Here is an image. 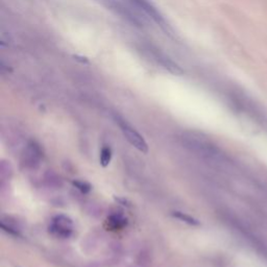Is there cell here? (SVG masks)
<instances>
[{
  "mask_svg": "<svg viewBox=\"0 0 267 267\" xmlns=\"http://www.w3.org/2000/svg\"><path fill=\"white\" fill-rule=\"evenodd\" d=\"M50 232L59 238H69L74 232V223L66 215H57L52 220Z\"/></svg>",
  "mask_w": 267,
  "mask_h": 267,
  "instance_id": "cell-1",
  "label": "cell"
},
{
  "mask_svg": "<svg viewBox=\"0 0 267 267\" xmlns=\"http://www.w3.org/2000/svg\"><path fill=\"white\" fill-rule=\"evenodd\" d=\"M118 124L121 128V131H123L126 139L133 145L134 148H136L138 151L141 153L147 154L149 152V147L148 143L145 142L143 137L134 129L132 128L127 121L123 119H118Z\"/></svg>",
  "mask_w": 267,
  "mask_h": 267,
  "instance_id": "cell-2",
  "label": "cell"
},
{
  "mask_svg": "<svg viewBox=\"0 0 267 267\" xmlns=\"http://www.w3.org/2000/svg\"><path fill=\"white\" fill-rule=\"evenodd\" d=\"M130 2L133 3L140 10H142L145 14H148L150 17H152L156 22H158V23L163 22L162 16L156 10V8L149 2V0H130Z\"/></svg>",
  "mask_w": 267,
  "mask_h": 267,
  "instance_id": "cell-3",
  "label": "cell"
},
{
  "mask_svg": "<svg viewBox=\"0 0 267 267\" xmlns=\"http://www.w3.org/2000/svg\"><path fill=\"white\" fill-rule=\"evenodd\" d=\"M108 222H109L110 226L115 230L123 229L127 226V220L123 215H119V214H115V215L110 216Z\"/></svg>",
  "mask_w": 267,
  "mask_h": 267,
  "instance_id": "cell-4",
  "label": "cell"
},
{
  "mask_svg": "<svg viewBox=\"0 0 267 267\" xmlns=\"http://www.w3.org/2000/svg\"><path fill=\"white\" fill-rule=\"evenodd\" d=\"M172 215H173L174 217L178 218V220L182 221L183 223H186V224H188V225H190V226H199V225H200L199 221H197L196 218L190 216V215H188V214H186V213L179 212V211H175V212H173Z\"/></svg>",
  "mask_w": 267,
  "mask_h": 267,
  "instance_id": "cell-5",
  "label": "cell"
},
{
  "mask_svg": "<svg viewBox=\"0 0 267 267\" xmlns=\"http://www.w3.org/2000/svg\"><path fill=\"white\" fill-rule=\"evenodd\" d=\"M112 160V151L110 148L105 147L101 152V164L103 167H107Z\"/></svg>",
  "mask_w": 267,
  "mask_h": 267,
  "instance_id": "cell-6",
  "label": "cell"
},
{
  "mask_svg": "<svg viewBox=\"0 0 267 267\" xmlns=\"http://www.w3.org/2000/svg\"><path fill=\"white\" fill-rule=\"evenodd\" d=\"M74 185H75V187L77 188V189H79L82 193H84V194H87V193H89L90 191H91V186H90V184H88V183H86V182H83V181H75L74 182Z\"/></svg>",
  "mask_w": 267,
  "mask_h": 267,
  "instance_id": "cell-7",
  "label": "cell"
}]
</instances>
